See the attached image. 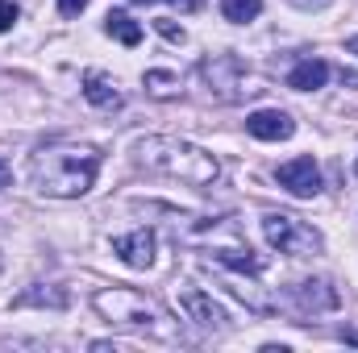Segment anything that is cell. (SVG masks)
I'll return each instance as SVG.
<instances>
[{
    "label": "cell",
    "instance_id": "1",
    "mask_svg": "<svg viewBox=\"0 0 358 353\" xmlns=\"http://www.w3.org/2000/svg\"><path fill=\"white\" fill-rule=\"evenodd\" d=\"M96 171H100V154L92 146H50V150H38L29 163L34 187L42 195H55V200L88 195Z\"/></svg>",
    "mask_w": 358,
    "mask_h": 353
},
{
    "label": "cell",
    "instance_id": "2",
    "mask_svg": "<svg viewBox=\"0 0 358 353\" xmlns=\"http://www.w3.org/2000/svg\"><path fill=\"white\" fill-rule=\"evenodd\" d=\"M138 154V167L155 171V175H167V179H179L187 187H213L221 179V163L192 146V142H179V137H142L134 146Z\"/></svg>",
    "mask_w": 358,
    "mask_h": 353
},
{
    "label": "cell",
    "instance_id": "3",
    "mask_svg": "<svg viewBox=\"0 0 358 353\" xmlns=\"http://www.w3.org/2000/svg\"><path fill=\"white\" fill-rule=\"evenodd\" d=\"M92 303L117 329H129V333H142V337H155V341H179L171 316L150 295H142L134 287H104V291H96Z\"/></svg>",
    "mask_w": 358,
    "mask_h": 353
},
{
    "label": "cell",
    "instance_id": "4",
    "mask_svg": "<svg viewBox=\"0 0 358 353\" xmlns=\"http://www.w3.org/2000/svg\"><path fill=\"white\" fill-rule=\"evenodd\" d=\"M200 80H204V88H208V96L217 104H242V100H250V96L263 91V80L250 75L238 54H213V59H204L200 63Z\"/></svg>",
    "mask_w": 358,
    "mask_h": 353
},
{
    "label": "cell",
    "instance_id": "5",
    "mask_svg": "<svg viewBox=\"0 0 358 353\" xmlns=\"http://www.w3.org/2000/svg\"><path fill=\"white\" fill-rule=\"evenodd\" d=\"M263 237L279 254H296V258L321 254V233L313 225H304L300 216H292V212H267L263 216Z\"/></svg>",
    "mask_w": 358,
    "mask_h": 353
},
{
    "label": "cell",
    "instance_id": "6",
    "mask_svg": "<svg viewBox=\"0 0 358 353\" xmlns=\"http://www.w3.org/2000/svg\"><path fill=\"white\" fill-rule=\"evenodd\" d=\"M179 308H183L187 320H196V324L208 329V333H225V329H229L225 308H221L204 287H179Z\"/></svg>",
    "mask_w": 358,
    "mask_h": 353
},
{
    "label": "cell",
    "instance_id": "7",
    "mask_svg": "<svg viewBox=\"0 0 358 353\" xmlns=\"http://www.w3.org/2000/svg\"><path fill=\"white\" fill-rule=\"evenodd\" d=\"M279 187H287L296 200H313L317 191H321V167H317V158H308V154H300V158H287L279 171Z\"/></svg>",
    "mask_w": 358,
    "mask_h": 353
},
{
    "label": "cell",
    "instance_id": "8",
    "mask_svg": "<svg viewBox=\"0 0 358 353\" xmlns=\"http://www.w3.org/2000/svg\"><path fill=\"white\" fill-rule=\"evenodd\" d=\"M113 254L134 270H146V266H155V233L150 229L121 233V237H113Z\"/></svg>",
    "mask_w": 358,
    "mask_h": 353
},
{
    "label": "cell",
    "instance_id": "9",
    "mask_svg": "<svg viewBox=\"0 0 358 353\" xmlns=\"http://www.w3.org/2000/svg\"><path fill=\"white\" fill-rule=\"evenodd\" d=\"M246 129H250V137H259V142H287V137L296 133V121H292L283 108H259V112L246 117Z\"/></svg>",
    "mask_w": 358,
    "mask_h": 353
},
{
    "label": "cell",
    "instance_id": "10",
    "mask_svg": "<svg viewBox=\"0 0 358 353\" xmlns=\"http://www.w3.org/2000/svg\"><path fill=\"white\" fill-rule=\"evenodd\" d=\"M292 299L300 303V312H334L338 308V291L325 283V278H304V283H296L292 287Z\"/></svg>",
    "mask_w": 358,
    "mask_h": 353
},
{
    "label": "cell",
    "instance_id": "11",
    "mask_svg": "<svg viewBox=\"0 0 358 353\" xmlns=\"http://www.w3.org/2000/svg\"><path fill=\"white\" fill-rule=\"evenodd\" d=\"M84 96H88V104H96L100 112H117L125 104V96L117 91V84L108 75H100V71H88L84 75Z\"/></svg>",
    "mask_w": 358,
    "mask_h": 353
},
{
    "label": "cell",
    "instance_id": "12",
    "mask_svg": "<svg viewBox=\"0 0 358 353\" xmlns=\"http://www.w3.org/2000/svg\"><path fill=\"white\" fill-rule=\"evenodd\" d=\"M325 80H329V63H321V59H304V63H296V67H292L287 88L317 91V88H325Z\"/></svg>",
    "mask_w": 358,
    "mask_h": 353
},
{
    "label": "cell",
    "instance_id": "13",
    "mask_svg": "<svg viewBox=\"0 0 358 353\" xmlns=\"http://www.w3.org/2000/svg\"><path fill=\"white\" fill-rule=\"evenodd\" d=\"M142 84H146V96H155V100H176L183 91V80L176 71H146Z\"/></svg>",
    "mask_w": 358,
    "mask_h": 353
},
{
    "label": "cell",
    "instance_id": "14",
    "mask_svg": "<svg viewBox=\"0 0 358 353\" xmlns=\"http://www.w3.org/2000/svg\"><path fill=\"white\" fill-rule=\"evenodd\" d=\"M104 29H108L121 46H138V42H142V25H138L129 13H108V17H104Z\"/></svg>",
    "mask_w": 358,
    "mask_h": 353
},
{
    "label": "cell",
    "instance_id": "15",
    "mask_svg": "<svg viewBox=\"0 0 358 353\" xmlns=\"http://www.w3.org/2000/svg\"><path fill=\"white\" fill-rule=\"evenodd\" d=\"M221 13H225V21L246 25V21H255L263 13V0H221Z\"/></svg>",
    "mask_w": 358,
    "mask_h": 353
},
{
    "label": "cell",
    "instance_id": "16",
    "mask_svg": "<svg viewBox=\"0 0 358 353\" xmlns=\"http://www.w3.org/2000/svg\"><path fill=\"white\" fill-rule=\"evenodd\" d=\"M25 303H50V308H67V295H63V291H29V295H21V299H17V308H25Z\"/></svg>",
    "mask_w": 358,
    "mask_h": 353
},
{
    "label": "cell",
    "instance_id": "17",
    "mask_svg": "<svg viewBox=\"0 0 358 353\" xmlns=\"http://www.w3.org/2000/svg\"><path fill=\"white\" fill-rule=\"evenodd\" d=\"M155 29H159V33H163V38H167V42H187V33H183V29H179L176 21H167V17H159V21H155Z\"/></svg>",
    "mask_w": 358,
    "mask_h": 353
},
{
    "label": "cell",
    "instance_id": "18",
    "mask_svg": "<svg viewBox=\"0 0 358 353\" xmlns=\"http://www.w3.org/2000/svg\"><path fill=\"white\" fill-rule=\"evenodd\" d=\"M13 21H17V0H0V33L13 29Z\"/></svg>",
    "mask_w": 358,
    "mask_h": 353
},
{
    "label": "cell",
    "instance_id": "19",
    "mask_svg": "<svg viewBox=\"0 0 358 353\" xmlns=\"http://www.w3.org/2000/svg\"><path fill=\"white\" fill-rule=\"evenodd\" d=\"M84 8H88V0H59V13L63 17H80Z\"/></svg>",
    "mask_w": 358,
    "mask_h": 353
},
{
    "label": "cell",
    "instance_id": "20",
    "mask_svg": "<svg viewBox=\"0 0 358 353\" xmlns=\"http://www.w3.org/2000/svg\"><path fill=\"white\" fill-rule=\"evenodd\" d=\"M134 4H150V0H134ZM167 4H179L183 13H196V8H200L204 0H167Z\"/></svg>",
    "mask_w": 358,
    "mask_h": 353
},
{
    "label": "cell",
    "instance_id": "21",
    "mask_svg": "<svg viewBox=\"0 0 358 353\" xmlns=\"http://www.w3.org/2000/svg\"><path fill=\"white\" fill-rule=\"evenodd\" d=\"M287 4H296V8H325L329 0H287Z\"/></svg>",
    "mask_w": 358,
    "mask_h": 353
},
{
    "label": "cell",
    "instance_id": "22",
    "mask_svg": "<svg viewBox=\"0 0 358 353\" xmlns=\"http://www.w3.org/2000/svg\"><path fill=\"white\" fill-rule=\"evenodd\" d=\"M8 179H13V167H8V163H4V158H0V191H4V187H8Z\"/></svg>",
    "mask_w": 358,
    "mask_h": 353
},
{
    "label": "cell",
    "instance_id": "23",
    "mask_svg": "<svg viewBox=\"0 0 358 353\" xmlns=\"http://www.w3.org/2000/svg\"><path fill=\"white\" fill-rule=\"evenodd\" d=\"M342 84H358V71H342Z\"/></svg>",
    "mask_w": 358,
    "mask_h": 353
},
{
    "label": "cell",
    "instance_id": "24",
    "mask_svg": "<svg viewBox=\"0 0 358 353\" xmlns=\"http://www.w3.org/2000/svg\"><path fill=\"white\" fill-rule=\"evenodd\" d=\"M342 337H346V341H355V345H358V329H342Z\"/></svg>",
    "mask_w": 358,
    "mask_h": 353
},
{
    "label": "cell",
    "instance_id": "25",
    "mask_svg": "<svg viewBox=\"0 0 358 353\" xmlns=\"http://www.w3.org/2000/svg\"><path fill=\"white\" fill-rule=\"evenodd\" d=\"M346 50H350V54H358V38H355V42H346Z\"/></svg>",
    "mask_w": 358,
    "mask_h": 353
},
{
    "label": "cell",
    "instance_id": "26",
    "mask_svg": "<svg viewBox=\"0 0 358 353\" xmlns=\"http://www.w3.org/2000/svg\"><path fill=\"white\" fill-rule=\"evenodd\" d=\"M355 175H358V163H355Z\"/></svg>",
    "mask_w": 358,
    "mask_h": 353
}]
</instances>
